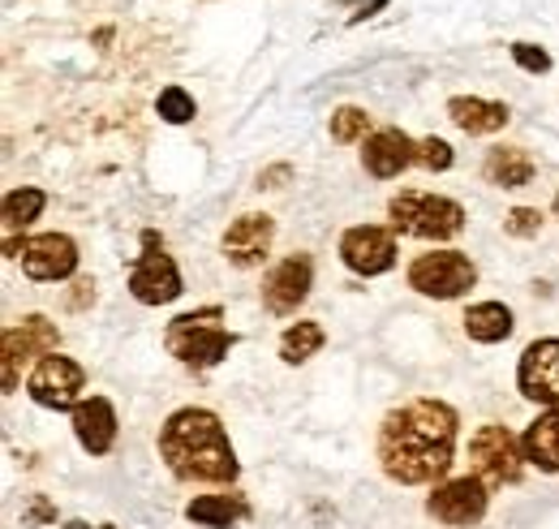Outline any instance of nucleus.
<instances>
[{"label":"nucleus","instance_id":"f257e3e1","mask_svg":"<svg viewBox=\"0 0 559 529\" xmlns=\"http://www.w3.org/2000/svg\"><path fill=\"white\" fill-rule=\"evenodd\" d=\"M456 409L435 397L392 409L379 426V465L401 486H426L443 478L456 457Z\"/></svg>","mask_w":559,"mask_h":529},{"label":"nucleus","instance_id":"f03ea898","mask_svg":"<svg viewBox=\"0 0 559 529\" xmlns=\"http://www.w3.org/2000/svg\"><path fill=\"white\" fill-rule=\"evenodd\" d=\"M159 457L173 478L181 482H215L228 486L237 482V452L228 444L224 422L211 409H177L159 426Z\"/></svg>","mask_w":559,"mask_h":529},{"label":"nucleus","instance_id":"7ed1b4c3","mask_svg":"<svg viewBox=\"0 0 559 529\" xmlns=\"http://www.w3.org/2000/svg\"><path fill=\"white\" fill-rule=\"evenodd\" d=\"M237 344V336L224 328V306H203L190 315H177L164 328V349L190 366V371H211L228 357V349Z\"/></svg>","mask_w":559,"mask_h":529},{"label":"nucleus","instance_id":"20e7f679","mask_svg":"<svg viewBox=\"0 0 559 529\" xmlns=\"http://www.w3.org/2000/svg\"><path fill=\"white\" fill-rule=\"evenodd\" d=\"M392 215V233L405 237H426V242H448L465 228V207L443 195H426V190H401L388 202Z\"/></svg>","mask_w":559,"mask_h":529},{"label":"nucleus","instance_id":"39448f33","mask_svg":"<svg viewBox=\"0 0 559 529\" xmlns=\"http://www.w3.org/2000/svg\"><path fill=\"white\" fill-rule=\"evenodd\" d=\"M0 344H4V357H0V388H4V392H17L22 371H26L35 357L57 353L61 331H57L52 319H44V315H26V319H17L13 328H4Z\"/></svg>","mask_w":559,"mask_h":529},{"label":"nucleus","instance_id":"423d86ee","mask_svg":"<svg viewBox=\"0 0 559 529\" xmlns=\"http://www.w3.org/2000/svg\"><path fill=\"white\" fill-rule=\"evenodd\" d=\"M474 284H478V267L461 250H430L409 263V289L421 297H435V302L465 297Z\"/></svg>","mask_w":559,"mask_h":529},{"label":"nucleus","instance_id":"0eeeda50","mask_svg":"<svg viewBox=\"0 0 559 529\" xmlns=\"http://www.w3.org/2000/svg\"><path fill=\"white\" fill-rule=\"evenodd\" d=\"M469 469L487 486H512V482H521V473H525L521 439L508 426H495V422L478 426L474 439H469Z\"/></svg>","mask_w":559,"mask_h":529},{"label":"nucleus","instance_id":"6e6552de","mask_svg":"<svg viewBox=\"0 0 559 529\" xmlns=\"http://www.w3.org/2000/svg\"><path fill=\"white\" fill-rule=\"evenodd\" d=\"M181 271L173 263V255L164 250V237L155 228H142V255L130 267V293L142 306H168L181 297Z\"/></svg>","mask_w":559,"mask_h":529},{"label":"nucleus","instance_id":"1a4fd4ad","mask_svg":"<svg viewBox=\"0 0 559 529\" xmlns=\"http://www.w3.org/2000/svg\"><path fill=\"white\" fill-rule=\"evenodd\" d=\"M4 255L9 259H22V271L39 284H57V280H70L78 271V242L70 233H39V237H9L4 242Z\"/></svg>","mask_w":559,"mask_h":529},{"label":"nucleus","instance_id":"9d476101","mask_svg":"<svg viewBox=\"0 0 559 529\" xmlns=\"http://www.w3.org/2000/svg\"><path fill=\"white\" fill-rule=\"evenodd\" d=\"M86 388V371L73 362V357H61V353H48V357H39L35 362V371L26 375V392L35 404H44V409H57V413H66L73 404H78V392Z\"/></svg>","mask_w":559,"mask_h":529},{"label":"nucleus","instance_id":"9b49d317","mask_svg":"<svg viewBox=\"0 0 559 529\" xmlns=\"http://www.w3.org/2000/svg\"><path fill=\"white\" fill-rule=\"evenodd\" d=\"M490 486L483 478H452L443 486H435V495L426 499V513L439 521V526H452V529H465V526H478L487 517V495Z\"/></svg>","mask_w":559,"mask_h":529},{"label":"nucleus","instance_id":"f8f14e48","mask_svg":"<svg viewBox=\"0 0 559 529\" xmlns=\"http://www.w3.org/2000/svg\"><path fill=\"white\" fill-rule=\"evenodd\" d=\"M272 242H276V220L267 211H241L224 228L219 250H224V259L233 267L250 271V267H263V259L272 255Z\"/></svg>","mask_w":559,"mask_h":529},{"label":"nucleus","instance_id":"ddd939ff","mask_svg":"<svg viewBox=\"0 0 559 529\" xmlns=\"http://www.w3.org/2000/svg\"><path fill=\"white\" fill-rule=\"evenodd\" d=\"M516 388L534 404H547L559 413V336L534 340L516 362Z\"/></svg>","mask_w":559,"mask_h":529},{"label":"nucleus","instance_id":"4468645a","mask_svg":"<svg viewBox=\"0 0 559 529\" xmlns=\"http://www.w3.org/2000/svg\"><path fill=\"white\" fill-rule=\"evenodd\" d=\"M310 289H314V259L310 255H288L263 280V306L280 319L297 315V306L310 297Z\"/></svg>","mask_w":559,"mask_h":529},{"label":"nucleus","instance_id":"2eb2a0df","mask_svg":"<svg viewBox=\"0 0 559 529\" xmlns=\"http://www.w3.org/2000/svg\"><path fill=\"white\" fill-rule=\"evenodd\" d=\"M341 259L357 275H383L396 267V233L379 224H357L341 237Z\"/></svg>","mask_w":559,"mask_h":529},{"label":"nucleus","instance_id":"dca6fc26","mask_svg":"<svg viewBox=\"0 0 559 529\" xmlns=\"http://www.w3.org/2000/svg\"><path fill=\"white\" fill-rule=\"evenodd\" d=\"M73 439L91 457H108L117 444V409L108 397H86L73 404Z\"/></svg>","mask_w":559,"mask_h":529},{"label":"nucleus","instance_id":"f3484780","mask_svg":"<svg viewBox=\"0 0 559 529\" xmlns=\"http://www.w3.org/2000/svg\"><path fill=\"white\" fill-rule=\"evenodd\" d=\"M361 164H366L370 177L392 181V177H401L409 164H418V142L401 130H374L370 138H366Z\"/></svg>","mask_w":559,"mask_h":529},{"label":"nucleus","instance_id":"a211bd4d","mask_svg":"<svg viewBox=\"0 0 559 529\" xmlns=\"http://www.w3.org/2000/svg\"><path fill=\"white\" fill-rule=\"evenodd\" d=\"M448 117L461 133H495L512 121L508 104L499 99H483V95H452L448 99Z\"/></svg>","mask_w":559,"mask_h":529},{"label":"nucleus","instance_id":"6ab92c4d","mask_svg":"<svg viewBox=\"0 0 559 529\" xmlns=\"http://www.w3.org/2000/svg\"><path fill=\"white\" fill-rule=\"evenodd\" d=\"M538 164L525 146H490L487 160H483V177L499 190H525L534 181Z\"/></svg>","mask_w":559,"mask_h":529},{"label":"nucleus","instance_id":"aec40b11","mask_svg":"<svg viewBox=\"0 0 559 529\" xmlns=\"http://www.w3.org/2000/svg\"><path fill=\"white\" fill-rule=\"evenodd\" d=\"M521 452H525V461L534 465V469L559 473V413L556 409L538 413V418L525 426V435H521Z\"/></svg>","mask_w":559,"mask_h":529},{"label":"nucleus","instance_id":"412c9836","mask_svg":"<svg viewBox=\"0 0 559 529\" xmlns=\"http://www.w3.org/2000/svg\"><path fill=\"white\" fill-rule=\"evenodd\" d=\"M186 517L203 529H233L250 517V504L241 495H199L186 504Z\"/></svg>","mask_w":559,"mask_h":529},{"label":"nucleus","instance_id":"4be33fe9","mask_svg":"<svg viewBox=\"0 0 559 529\" xmlns=\"http://www.w3.org/2000/svg\"><path fill=\"white\" fill-rule=\"evenodd\" d=\"M461 324H465V336L478 340V344H499V340H508L512 328H516V319H512V310L503 302H478V306H469Z\"/></svg>","mask_w":559,"mask_h":529},{"label":"nucleus","instance_id":"5701e85b","mask_svg":"<svg viewBox=\"0 0 559 529\" xmlns=\"http://www.w3.org/2000/svg\"><path fill=\"white\" fill-rule=\"evenodd\" d=\"M323 340H328V331L319 328L314 319H297V324H288L284 336H280V362L301 366V362H310L323 349Z\"/></svg>","mask_w":559,"mask_h":529},{"label":"nucleus","instance_id":"b1692460","mask_svg":"<svg viewBox=\"0 0 559 529\" xmlns=\"http://www.w3.org/2000/svg\"><path fill=\"white\" fill-rule=\"evenodd\" d=\"M44 207H48V195H44V190H35V186H22V190H9V195H4V207H0V215H4V233L13 237L17 228H26V224H35Z\"/></svg>","mask_w":559,"mask_h":529},{"label":"nucleus","instance_id":"393cba45","mask_svg":"<svg viewBox=\"0 0 559 529\" xmlns=\"http://www.w3.org/2000/svg\"><path fill=\"white\" fill-rule=\"evenodd\" d=\"M155 113H159V121H168V126H190V121L199 117V104H194V95H190L186 86H164L159 99H155Z\"/></svg>","mask_w":559,"mask_h":529},{"label":"nucleus","instance_id":"a878e982","mask_svg":"<svg viewBox=\"0 0 559 529\" xmlns=\"http://www.w3.org/2000/svg\"><path fill=\"white\" fill-rule=\"evenodd\" d=\"M328 130H332V142L349 146V142H357V138H370V113L345 104V108L332 113V126H328Z\"/></svg>","mask_w":559,"mask_h":529},{"label":"nucleus","instance_id":"bb28decb","mask_svg":"<svg viewBox=\"0 0 559 529\" xmlns=\"http://www.w3.org/2000/svg\"><path fill=\"white\" fill-rule=\"evenodd\" d=\"M538 228H543V211L538 207H512L503 215V233L508 237H538Z\"/></svg>","mask_w":559,"mask_h":529},{"label":"nucleus","instance_id":"cd10ccee","mask_svg":"<svg viewBox=\"0 0 559 529\" xmlns=\"http://www.w3.org/2000/svg\"><path fill=\"white\" fill-rule=\"evenodd\" d=\"M452 146L443 142V138H421L418 142V164L421 168H430V173H448L452 168Z\"/></svg>","mask_w":559,"mask_h":529},{"label":"nucleus","instance_id":"c85d7f7f","mask_svg":"<svg viewBox=\"0 0 559 529\" xmlns=\"http://www.w3.org/2000/svg\"><path fill=\"white\" fill-rule=\"evenodd\" d=\"M512 61L525 69V73H551V52L547 48H538V44H525V39H516L512 44Z\"/></svg>","mask_w":559,"mask_h":529},{"label":"nucleus","instance_id":"c756f323","mask_svg":"<svg viewBox=\"0 0 559 529\" xmlns=\"http://www.w3.org/2000/svg\"><path fill=\"white\" fill-rule=\"evenodd\" d=\"M293 177V164H276V168H263L259 173V190H280L284 181Z\"/></svg>","mask_w":559,"mask_h":529},{"label":"nucleus","instance_id":"7c9ffc66","mask_svg":"<svg viewBox=\"0 0 559 529\" xmlns=\"http://www.w3.org/2000/svg\"><path fill=\"white\" fill-rule=\"evenodd\" d=\"M86 302H95V280H78V284H73L70 306H73V310H82Z\"/></svg>","mask_w":559,"mask_h":529},{"label":"nucleus","instance_id":"2f4dec72","mask_svg":"<svg viewBox=\"0 0 559 529\" xmlns=\"http://www.w3.org/2000/svg\"><path fill=\"white\" fill-rule=\"evenodd\" d=\"M52 517H57V513H52V504H48V499H35V504H31V513L22 517V526H39V521H52Z\"/></svg>","mask_w":559,"mask_h":529},{"label":"nucleus","instance_id":"473e14b6","mask_svg":"<svg viewBox=\"0 0 559 529\" xmlns=\"http://www.w3.org/2000/svg\"><path fill=\"white\" fill-rule=\"evenodd\" d=\"M383 4H388V0H366V4H361V9H357V13H353L349 22H353V26H357V22H366V17H374V13H379V9H383Z\"/></svg>","mask_w":559,"mask_h":529},{"label":"nucleus","instance_id":"72a5a7b5","mask_svg":"<svg viewBox=\"0 0 559 529\" xmlns=\"http://www.w3.org/2000/svg\"><path fill=\"white\" fill-rule=\"evenodd\" d=\"M66 529H117V526H86V521H70Z\"/></svg>","mask_w":559,"mask_h":529},{"label":"nucleus","instance_id":"f704fd0d","mask_svg":"<svg viewBox=\"0 0 559 529\" xmlns=\"http://www.w3.org/2000/svg\"><path fill=\"white\" fill-rule=\"evenodd\" d=\"M556 211H559V195H556Z\"/></svg>","mask_w":559,"mask_h":529}]
</instances>
